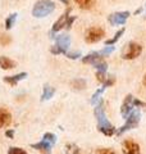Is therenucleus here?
I'll list each match as a JSON object with an SVG mask.
<instances>
[{"mask_svg":"<svg viewBox=\"0 0 146 154\" xmlns=\"http://www.w3.org/2000/svg\"><path fill=\"white\" fill-rule=\"evenodd\" d=\"M95 116H96V119H97V130H99L101 134H104L105 136H111V135L115 134L114 126L108 121V118H106V116H105L104 103L101 99L99 100V103L96 104Z\"/></svg>","mask_w":146,"mask_h":154,"instance_id":"f257e3e1","label":"nucleus"},{"mask_svg":"<svg viewBox=\"0 0 146 154\" xmlns=\"http://www.w3.org/2000/svg\"><path fill=\"white\" fill-rule=\"evenodd\" d=\"M54 9H55V4L51 0H38L35 5H33L32 16L37 18H42V17L49 16Z\"/></svg>","mask_w":146,"mask_h":154,"instance_id":"f03ea898","label":"nucleus"},{"mask_svg":"<svg viewBox=\"0 0 146 154\" xmlns=\"http://www.w3.org/2000/svg\"><path fill=\"white\" fill-rule=\"evenodd\" d=\"M140 117H141V114H140L138 110H132V112L129 113L128 117L126 118V123L118 130V132H117V134L122 135L123 132L128 131V130L136 128V127H137V125H138V122H140Z\"/></svg>","mask_w":146,"mask_h":154,"instance_id":"7ed1b4c3","label":"nucleus"},{"mask_svg":"<svg viewBox=\"0 0 146 154\" xmlns=\"http://www.w3.org/2000/svg\"><path fill=\"white\" fill-rule=\"evenodd\" d=\"M104 36V30L100 27H91L85 33V40L89 44H94V42L100 41Z\"/></svg>","mask_w":146,"mask_h":154,"instance_id":"20e7f679","label":"nucleus"},{"mask_svg":"<svg viewBox=\"0 0 146 154\" xmlns=\"http://www.w3.org/2000/svg\"><path fill=\"white\" fill-rule=\"evenodd\" d=\"M142 53V46L137 42H129L123 53V59H135Z\"/></svg>","mask_w":146,"mask_h":154,"instance_id":"39448f33","label":"nucleus"},{"mask_svg":"<svg viewBox=\"0 0 146 154\" xmlns=\"http://www.w3.org/2000/svg\"><path fill=\"white\" fill-rule=\"evenodd\" d=\"M133 96L132 95H127L126 96V99H124V102L123 104H122V107H120V114H122V117L123 118H127L129 113L133 110Z\"/></svg>","mask_w":146,"mask_h":154,"instance_id":"423d86ee","label":"nucleus"},{"mask_svg":"<svg viewBox=\"0 0 146 154\" xmlns=\"http://www.w3.org/2000/svg\"><path fill=\"white\" fill-rule=\"evenodd\" d=\"M129 17V12H118V13H113L109 17V22L113 26H119V25H124L127 18Z\"/></svg>","mask_w":146,"mask_h":154,"instance_id":"0eeeda50","label":"nucleus"},{"mask_svg":"<svg viewBox=\"0 0 146 154\" xmlns=\"http://www.w3.org/2000/svg\"><path fill=\"white\" fill-rule=\"evenodd\" d=\"M122 152L123 154H140V146L133 140H124L122 144Z\"/></svg>","mask_w":146,"mask_h":154,"instance_id":"6e6552de","label":"nucleus"},{"mask_svg":"<svg viewBox=\"0 0 146 154\" xmlns=\"http://www.w3.org/2000/svg\"><path fill=\"white\" fill-rule=\"evenodd\" d=\"M69 45H71V37L68 35H65V33H62V35H59L56 37V45L55 46L59 48L62 54H65Z\"/></svg>","mask_w":146,"mask_h":154,"instance_id":"1a4fd4ad","label":"nucleus"},{"mask_svg":"<svg viewBox=\"0 0 146 154\" xmlns=\"http://www.w3.org/2000/svg\"><path fill=\"white\" fill-rule=\"evenodd\" d=\"M31 146L33 149H36V150H38L40 153H42V154H51L53 145L49 144L47 141H45V140H42V141L37 143V144H31Z\"/></svg>","mask_w":146,"mask_h":154,"instance_id":"9d476101","label":"nucleus"},{"mask_svg":"<svg viewBox=\"0 0 146 154\" xmlns=\"http://www.w3.org/2000/svg\"><path fill=\"white\" fill-rule=\"evenodd\" d=\"M12 122V116L7 109L0 108V128L9 126Z\"/></svg>","mask_w":146,"mask_h":154,"instance_id":"9b49d317","label":"nucleus"},{"mask_svg":"<svg viewBox=\"0 0 146 154\" xmlns=\"http://www.w3.org/2000/svg\"><path fill=\"white\" fill-rule=\"evenodd\" d=\"M26 77H27V73H26V72H22V73H18L16 76H7V77H4V81L8 82L9 85L14 86V85H17L21 80L26 79Z\"/></svg>","mask_w":146,"mask_h":154,"instance_id":"f8f14e48","label":"nucleus"},{"mask_svg":"<svg viewBox=\"0 0 146 154\" xmlns=\"http://www.w3.org/2000/svg\"><path fill=\"white\" fill-rule=\"evenodd\" d=\"M69 12V11H68ZM68 12H65L63 16L58 19V21L54 23V26H53V31H59V30H62L63 27H65L67 26V21H68V18H69V16H68Z\"/></svg>","mask_w":146,"mask_h":154,"instance_id":"ddd939ff","label":"nucleus"},{"mask_svg":"<svg viewBox=\"0 0 146 154\" xmlns=\"http://www.w3.org/2000/svg\"><path fill=\"white\" fill-rule=\"evenodd\" d=\"M13 67H16V63L9 59L7 57H0V68L3 69H12Z\"/></svg>","mask_w":146,"mask_h":154,"instance_id":"4468645a","label":"nucleus"},{"mask_svg":"<svg viewBox=\"0 0 146 154\" xmlns=\"http://www.w3.org/2000/svg\"><path fill=\"white\" fill-rule=\"evenodd\" d=\"M101 58H103V57H101L99 53H91V54L86 55L82 60H84V63H92V64H95L96 62H99L101 59Z\"/></svg>","mask_w":146,"mask_h":154,"instance_id":"2eb2a0df","label":"nucleus"},{"mask_svg":"<svg viewBox=\"0 0 146 154\" xmlns=\"http://www.w3.org/2000/svg\"><path fill=\"white\" fill-rule=\"evenodd\" d=\"M55 94V89L51 88V86L46 85L44 88V93H42V96H41V100H49L50 98H53V95Z\"/></svg>","mask_w":146,"mask_h":154,"instance_id":"dca6fc26","label":"nucleus"},{"mask_svg":"<svg viewBox=\"0 0 146 154\" xmlns=\"http://www.w3.org/2000/svg\"><path fill=\"white\" fill-rule=\"evenodd\" d=\"M75 2L78 4L80 8H82V9H90L96 3V0H75Z\"/></svg>","mask_w":146,"mask_h":154,"instance_id":"f3484780","label":"nucleus"},{"mask_svg":"<svg viewBox=\"0 0 146 154\" xmlns=\"http://www.w3.org/2000/svg\"><path fill=\"white\" fill-rule=\"evenodd\" d=\"M72 88L76 90H84L86 88V81L84 79H77L72 81Z\"/></svg>","mask_w":146,"mask_h":154,"instance_id":"a211bd4d","label":"nucleus"},{"mask_svg":"<svg viewBox=\"0 0 146 154\" xmlns=\"http://www.w3.org/2000/svg\"><path fill=\"white\" fill-rule=\"evenodd\" d=\"M80 153V148L76 144H67L65 145V154H78Z\"/></svg>","mask_w":146,"mask_h":154,"instance_id":"6ab92c4d","label":"nucleus"},{"mask_svg":"<svg viewBox=\"0 0 146 154\" xmlns=\"http://www.w3.org/2000/svg\"><path fill=\"white\" fill-rule=\"evenodd\" d=\"M123 33H124V28H120V30H119V31L114 35V37H113V38H110V40H106V41H105V44L108 45V46L113 45L115 41H118V40H119V37H120L122 35H123Z\"/></svg>","mask_w":146,"mask_h":154,"instance_id":"aec40b11","label":"nucleus"},{"mask_svg":"<svg viewBox=\"0 0 146 154\" xmlns=\"http://www.w3.org/2000/svg\"><path fill=\"white\" fill-rule=\"evenodd\" d=\"M44 140L47 141L49 144H51V145H55V143H56V136L54 134H51V132H46L45 135H44Z\"/></svg>","mask_w":146,"mask_h":154,"instance_id":"412c9836","label":"nucleus"},{"mask_svg":"<svg viewBox=\"0 0 146 154\" xmlns=\"http://www.w3.org/2000/svg\"><path fill=\"white\" fill-rule=\"evenodd\" d=\"M105 90V88L103 86V88H100L99 90L96 91V93L92 95V99H91V104H94V105H96L97 103H99V100H100V95H101V93Z\"/></svg>","mask_w":146,"mask_h":154,"instance_id":"4be33fe9","label":"nucleus"},{"mask_svg":"<svg viewBox=\"0 0 146 154\" xmlns=\"http://www.w3.org/2000/svg\"><path fill=\"white\" fill-rule=\"evenodd\" d=\"M16 19H17V14L16 13L11 14V16L7 18V21H5V28H7V30H11L12 26H13V23L16 22Z\"/></svg>","mask_w":146,"mask_h":154,"instance_id":"5701e85b","label":"nucleus"},{"mask_svg":"<svg viewBox=\"0 0 146 154\" xmlns=\"http://www.w3.org/2000/svg\"><path fill=\"white\" fill-rule=\"evenodd\" d=\"M94 66L96 67V69L99 71V72H106V69H108V66H106V63H105L103 59H100L99 62H96Z\"/></svg>","mask_w":146,"mask_h":154,"instance_id":"b1692460","label":"nucleus"},{"mask_svg":"<svg viewBox=\"0 0 146 154\" xmlns=\"http://www.w3.org/2000/svg\"><path fill=\"white\" fill-rule=\"evenodd\" d=\"M8 154H27V152L22 148H18V146H12L9 148Z\"/></svg>","mask_w":146,"mask_h":154,"instance_id":"393cba45","label":"nucleus"},{"mask_svg":"<svg viewBox=\"0 0 146 154\" xmlns=\"http://www.w3.org/2000/svg\"><path fill=\"white\" fill-rule=\"evenodd\" d=\"M113 50H114V48H113V46H108V48H105V49L101 50V51L99 53V54H100L101 57H106V55H109Z\"/></svg>","mask_w":146,"mask_h":154,"instance_id":"a878e982","label":"nucleus"},{"mask_svg":"<svg viewBox=\"0 0 146 154\" xmlns=\"http://www.w3.org/2000/svg\"><path fill=\"white\" fill-rule=\"evenodd\" d=\"M96 79L97 81H100V82H105L106 81V76H105V72H99L97 71V73H96Z\"/></svg>","mask_w":146,"mask_h":154,"instance_id":"bb28decb","label":"nucleus"},{"mask_svg":"<svg viewBox=\"0 0 146 154\" xmlns=\"http://www.w3.org/2000/svg\"><path fill=\"white\" fill-rule=\"evenodd\" d=\"M97 154H115L111 149H105V148H100V149H97L96 150Z\"/></svg>","mask_w":146,"mask_h":154,"instance_id":"cd10ccee","label":"nucleus"},{"mask_svg":"<svg viewBox=\"0 0 146 154\" xmlns=\"http://www.w3.org/2000/svg\"><path fill=\"white\" fill-rule=\"evenodd\" d=\"M65 55L68 58H71V59H77V58L81 57V53H69V51H67Z\"/></svg>","mask_w":146,"mask_h":154,"instance_id":"c85d7f7f","label":"nucleus"},{"mask_svg":"<svg viewBox=\"0 0 146 154\" xmlns=\"http://www.w3.org/2000/svg\"><path fill=\"white\" fill-rule=\"evenodd\" d=\"M133 105H137V107H145V103H144V102H141V100L133 99Z\"/></svg>","mask_w":146,"mask_h":154,"instance_id":"c756f323","label":"nucleus"},{"mask_svg":"<svg viewBox=\"0 0 146 154\" xmlns=\"http://www.w3.org/2000/svg\"><path fill=\"white\" fill-rule=\"evenodd\" d=\"M5 136H8L9 139H13V136H14V131H13V130H8V131H5Z\"/></svg>","mask_w":146,"mask_h":154,"instance_id":"7c9ffc66","label":"nucleus"},{"mask_svg":"<svg viewBox=\"0 0 146 154\" xmlns=\"http://www.w3.org/2000/svg\"><path fill=\"white\" fill-rule=\"evenodd\" d=\"M75 19H76V17H71V18H68V21H67V28H69L71 27V25H72V22L73 21H75Z\"/></svg>","mask_w":146,"mask_h":154,"instance_id":"2f4dec72","label":"nucleus"},{"mask_svg":"<svg viewBox=\"0 0 146 154\" xmlns=\"http://www.w3.org/2000/svg\"><path fill=\"white\" fill-rule=\"evenodd\" d=\"M9 41H11V40H9V38H2V42H3V44H4V42H9Z\"/></svg>","mask_w":146,"mask_h":154,"instance_id":"473e14b6","label":"nucleus"},{"mask_svg":"<svg viewBox=\"0 0 146 154\" xmlns=\"http://www.w3.org/2000/svg\"><path fill=\"white\" fill-rule=\"evenodd\" d=\"M60 2H62V3H64V4H67V5H68V3H69L68 0H60Z\"/></svg>","mask_w":146,"mask_h":154,"instance_id":"72a5a7b5","label":"nucleus"},{"mask_svg":"<svg viewBox=\"0 0 146 154\" xmlns=\"http://www.w3.org/2000/svg\"><path fill=\"white\" fill-rule=\"evenodd\" d=\"M144 85H146V73H145V76H144Z\"/></svg>","mask_w":146,"mask_h":154,"instance_id":"f704fd0d","label":"nucleus"}]
</instances>
